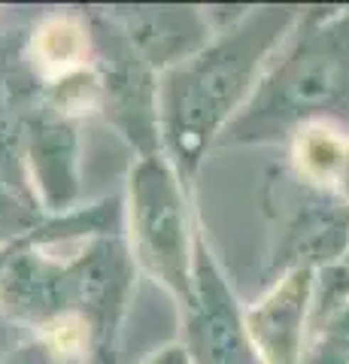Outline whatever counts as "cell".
<instances>
[{
    "mask_svg": "<svg viewBox=\"0 0 349 364\" xmlns=\"http://www.w3.org/2000/svg\"><path fill=\"white\" fill-rule=\"evenodd\" d=\"M46 222L49 215L40 213V207L31 200L28 188L0 164V249L33 234Z\"/></svg>",
    "mask_w": 349,
    "mask_h": 364,
    "instance_id": "12",
    "label": "cell"
},
{
    "mask_svg": "<svg viewBox=\"0 0 349 364\" xmlns=\"http://www.w3.org/2000/svg\"><path fill=\"white\" fill-rule=\"evenodd\" d=\"M291 173L325 191H340L349 170V134L337 122H310L289 136Z\"/></svg>",
    "mask_w": 349,
    "mask_h": 364,
    "instance_id": "11",
    "label": "cell"
},
{
    "mask_svg": "<svg viewBox=\"0 0 349 364\" xmlns=\"http://www.w3.org/2000/svg\"><path fill=\"white\" fill-rule=\"evenodd\" d=\"M18 167L31 200L43 215L58 219L80 210L82 143L80 124L49 107H33L18 124Z\"/></svg>",
    "mask_w": 349,
    "mask_h": 364,
    "instance_id": "7",
    "label": "cell"
},
{
    "mask_svg": "<svg viewBox=\"0 0 349 364\" xmlns=\"http://www.w3.org/2000/svg\"><path fill=\"white\" fill-rule=\"evenodd\" d=\"M28 64L43 88L88 70L95 64V33L88 16H46L28 40Z\"/></svg>",
    "mask_w": 349,
    "mask_h": 364,
    "instance_id": "10",
    "label": "cell"
},
{
    "mask_svg": "<svg viewBox=\"0 0 349 364\" xmlns=\"http://www.w3.org/2000/svg\"><path fill=\"white\" fill-rule=\"evenodd\" d=\"M340 264H343V267H346V270H349V252H346V258H343V261H340Z\"/></svg>",
    "mask_w": 349,
    "mask_h": 364,
    "instance_id": "18",
    "label": "cell"
},
{
    "mask_svg": "<svg viewBox=\"0 0 349 364\" xmlns=\"http://www.w3.org/2000/svg\"><path fill=\"white\" fill-rule=\"evenodd\" d=\"M316 270L295 267L274 277L264 294L246 306V331L262 364H304L313 328Z\"/></svg>",
    "mask_w": 349,
    "mask_h": 364,
    "instance_id": "8",
    "label": "cell"
},
{
    "mask_svg": "<svg viewBox=\"0 0 349 364\" xmlns=\"http://www.w3.org/2000/svg\"><path fill=\"white\" fill-rule=\"evenodd\" d=\"M298 6H246L191 58L159 76L161 152L191 191L207 152L243 112L298 25Z\"/></svg>",
    "mask_w": 349,
    "mask_h": 364,
    "instance_id": "1",
    "label": "cell"
},
{
    "mask_svg": "<svg viewBox=\"0 0 349 364\" xmlns=\"http://www.w3.org/2000/svg\"><path fill=\"white\" fill-rule=\"evenodd\" d=\"M0 364H85V358L70 355V352L58 349L43 337H31L21 346H16L13 352L0 355Z\"/></svg>",
    "mask_w": 349,
    "mask_h": 364,
    "instance_id": "13",
    "label": "cell"
},
{
    "mask_svg": "<svg viewBox=\"0 0 349 364\" xmlns=\"http://www.w3.org/2000/svg\"><path fill=\"white\" fill-rule=\"evenodd\" d=\"M21 240H25V237H21ZM21 240H13V243H6L4 249H0V273H4V267L9 264V258L16 255V249H18V243H21Z\"/></svg>",
    "mask_w": 349,
    "mask_h": 364,
    "instance_id": "17",
    "label": "cell"
},
{
    "mask_svg": "<svg viewBox=\"0 0 349 364\" xmlns=\"http://www.w3.org/2000/svg\"><path fill=\"white\" fill-rule=\"evenodd\" d=\"M100 16L159 76L200 52L216 33L210 13L195 6H109Z\"/></svg>",
    "mask_w": 349,
    "mask_h": 364,
    "instance_id": "9",
    "label": "cell"
},
{
    "mask_svg": "<svg viewBox=\"0 0 349 364\" xmlns=\"http://www.w3.org/2000/svg\"><path fill=\"white\" fill-rule=\"evenodd\" d=\"M125 228L128 249L183 310L191 294L198 225L188 210V188L164 152L137 155L125 182Z\"/></svg>",
    "mask_w": 349,
    "mask_h": 364,
    "instance_id": "3",
    "label": "cell"
},
{
    "mask_svg": "<svg viewBox=\"0 0 349 364\" xmlns=\"http://www.w3.org/2000/svg\"><path fill=\"white\" fill-rule=\"evenodd\" d=\"M183 346L195 364H262L246 331V310L198 228L191 294L183 306Z\"/></svg>",
    "mask_w": 349,
    "mask_h": 364,
    "instance_id": "4",
    "label": "cell"
},
{
    "mask_svg": "<svg viewBox=\"0 0 349 364\" xmlns=\"http://www.w3.org/2000/svg\"><path fill=\"white\" fill-rule=\"evenodd\" d=\"M316 337H340V340H349V301L334 316L325 318L322 328L316 331Z\"/></svg>",
    "mask_w": 349,
    "mask_h": 364,
    "instance_id": "16",
    "label": "cell"
},
{
    "mask_svg": "<svg viewBox=\"0 0 349 364\" xmlns=\"http://www.w3.org/2000/svg\"><path fill=\"white\" fill-rule=\"evenodd\" d=\"M279 191L276 246L270 252L274 277L295 267H331L349 252V198L301 182Z\"/></svg>",
    "mask_w": 349,
    "mask_h": 364,
    "instance_id": "6",
    "label": "cell"
},
{
    "mask_svg": "<svg viewBox=\"0 0 349 364\" xmlns=\"http://www.w3.org/2000/svg\"><path fill=\"white\" fill-rule=\"evenodd\" d=\"M304 364H349V340H340V337H316L307 346Z\"/></svg>",
    "mask_w": 349,
    "mask_h": 364,
    "instance_id": "14",
    "label": "cell"
},
{
    "mask_svg": "<svg viewBox=\"0 0 349 364\" xmlns=\"http://www.w3.org/2000/svg\"><path fill=\"white\" fill-rule=\"evenodd\" d=\"M95 33V70L100 76V112L137 155L161 152L159 73L149 70L104 16H88Z\"/></svg>",
    "mask_w": 349,
    "mask_h": 364,
    "instance_id": "5",
    "label": "cell"
},
{
    "mask_svg": "<svg viewBox=\"0 0 349 364\" xmlns=\"http://www.w3.org/2000/svg\"><path fill=\"white\" fill-rule=\"evenodd\" d=\"M349 109V6L304 9L222 146L274 143Z\"/></svg>",
    "mask_w": 349,
    "mask_h": 364,
    "instance_id": "2",
    "label": "cell"
},
{
    "mask_svg": "<svg viewBox=\"0 0 349 364\" xmlns=\"http://www.w3.org/2000/svg\"><path fill=\"white\" fill-rule=\"evenodd\" d=\"M140 364H195L188 355V349L183 343H167L161 349H155L152 355H146Z\"/></svg>",
    "mask_w": 349,
    "mask_h": 364,
    "instance_id": "15",
    "label": "cell"
}]
</instances>
